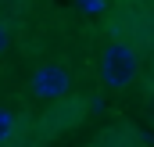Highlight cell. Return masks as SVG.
I'll return each instance as SVG.
<instances>
[{
  "label": "cell",
  "mask_w": 154,
  "mask_h": 147,
  "mask_svg": "<svg viewBox=\"0 0 154 147\" xmlns=\"http://www.w3.org/2000/svg\"><path fill=\"white\" fill-rule=\"evenodd\" d=\"M104 29L111 39L133 43V47H154V7L151 4H129L115 0L104 11Z\"/></svg>",
  "instance_id": "obj_1"
},
{
  "label": "cell",
  "mask_w": 154,
  "mask_h": 147,
  "mask_svg": "<svg viewBox=\"0 0 154 147\" xmlns=\"http://www.w3.org/2000/svg\"><path fill=\"white\" fill-rule=\"evenodd\" d=\"M143 72V58H140V47L133 43H122L111 39L100 54V83L108 90H125L129 83H136Z\"/></svg>",
  "instance_id": "obj_2"
},
{
  "label": "cell",
  "mask_w": 154,
  "mask_h": 147,
  "mask_svg": "<svg viewBox=\"0 0 154 147\" xmlns=\"http://www.w3.org/2000/svg\"><path fill=\"white\" fill-rule=\"evenodd\" d=\"M68 90H72V72L57 61H47L32 72V93L39 101H61L68 97Z\"/></svg>",
  "instance_id": "obj_3"
},
{
  "label": "cell",
  "mask_w": 154,
  "mask_h": 147,
  "mask_svg": "<svg viewBox=\"0 0 154 147\" xmlns=\"http://www.w3.org/2000/svg\"><path fill=\"white\" fill-rule=\"evenodd\" d=\"M22 129H18V118H14V111L11 108H0V147H7L14 136H18Z\"/></svg>",
  "instance_id": "obj_4"
},
{
  "label": "cell",
  "mask_w": 154,
  "mask_h": 147,
  "mask_svg": "<svg viewBox=\"0 0 154 147\" xmlns=\"http://www.w3.org/2000/svg\"><path fill=\"white\" fill-rule=\"evenodd\" d=\"M79 4H82L90 14H104V11H108V4H104V0H79Z\"/></svg>",
  "instance_id": "obj_5"
},
{
  "label": "cell",
  "mask_w": 154,
  "mask_h": 147,
  "mask_svg": "<svg viewBox=\"0 0 154 147\" xmlns=\"http://www.w3.org/2000/svg\"><path fill=\"white\" fill-rule=\"evenodd\" d=\"M7 47H11V25H7V22H0V54H4Z\"/></svg>",
  "instance_id": "obj_6"
},
{
  "label": "cell",
  "mask_w": 154,
  "mask_h": 147,
  "mask_svg": "<svg viewBox=\"0 0 154 147\" xmlns=\"http://www.w3.org/2000/svg\"><path fill=\"white\" fill-rule=\"evenodd\" d=\"M147 93L154 97V65H151V75H147Z\"/></svg>",
  "instance_id": "obj_7"
},
{
  "label": "cell",
  "mask_w": 154,
  "mask_h": 147,
  "mask_svg": "<svg viewBox=\"0 0 154 147\" xmlns=\"http://www.w3.org/2000/svg\"><path fill=\"white\" fill-rule=\"evenodd\" d=\"M129 4H154V0H129Z\"/></svg>",
  "instance_id": "obj_8"
}]
</instances>
